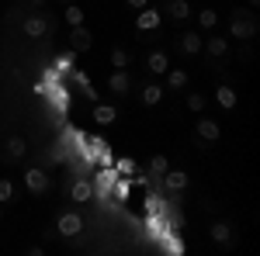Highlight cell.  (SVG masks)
I'll list each match as a JSON object with an SVG mask.
<instances>
[{
  "mask_svg": "<svg viewBox=\"0 0 260 256\" xmlns=\"http://www.w3.org/2000/svg\"><path fill=\"white\" fill-rule=\"evenodd\" d=\"M260 35V18L253 7H236L229 14V39H243V42H253Z\"/></svg>",
  "mask_w": 260,
  "mask_h": 256,
  "instance_id": "1",
  "label": "cell"
},
{
  "mask_svg": "<svg viewBox=\"0 0 260 256\" xmlns=\"http://www.w3.org/2000/svg\"><path fill=\"white\" fill-rule=\"evenodd\" d=\"M52 28H56L52 14H49V11H39V7H31V11L21 18L24 39H45V35H52Z\"/></svg>",
  "mask_w": 260,
  "mask_h": 256,
  "instance_id": "2",
  "label": "cell"
},
{
  "mask_svg": "<svg viewBox=\"0 0 260 256\" xmlns=\"http://www.w3.org/2000/svg\"><path fill=\"white\" fill-rule=\"evenodd\" d=\"M222 138V125L215 118H205V115H198V121H194V128H191V142L198 145V149H212L215 142Z\"/></svg>",
  "mask_w": 260,
  "mask_h": 256,
  "instance_id": "3",
  "label": "cell"
},
{
  "mask_svg": "<svg viewBox=\"0 0 260 256\" xmlns=\"http://www.w3.org/2000/svg\"><path fill=\"white\" fill-rule=\"evenodd\" d=\"M83 232V215L77 208H62L56 215V236L59 239H77Z\"/></svg>",
  "mask_w": 260,
  "mask_h": 256,
  "instance_id": "4",
  "label": "cell"
},
{
  "mask_svg": "<svg viewBox=\"0 0 260 256\" xmlns=\"http://www.w3.org/2000/svg\"><path fill=\"white\" fill-rule=\"evenodd\" d=\"M49 187H52V177H49L42 166H28V170H24V191L31 197H45Z\"/></svg>",
  "mask_w": 260,
  "mask_h": 256,
  "instance_id": "5",
  "label": "cell"
},
{
  "mask_svg": "<svg viewBox=\"0 0 260 256\" xmlns=\"http://www.w3.org/2000/svg\"><path fill=\"white\" fill-rule=\"evenodd\" d=\"M163 28V14H160V7H142V11H136V31L139 35H149V31H160Z\"/></svg>",
  "mask_w": 260,
  "mask_h": 256,
  "instance_id": "6",
  "label": "cell"
},
{
  "mask_svg": "<svg viewBox=\"0 0 260 256\" xmlns=\"http://www.w3.org/2000/svg\"><path fill=\"white\" fill-rule=\"evenodd\" d=\"M201 45H205V35L201 31H180L177 39H174V49H177L180 56H201Z\"/></svg>",
  "mask_w": 260,
  "mask_h": 256,
  "instance_id": "7",
  "label": "cell"
},
{
  "mask_svg": "<svg viewBox=\"0 0 260 256\" xmlns=\"http://www.w3.org/2000/svg\"><path fill=\"white\" fill-rule=\"evenodd\" d=\"M62 191H66V197H73V204H87V201L94 197V184L87 177H70Z\"/></svg>",
  "mask_w": 260,
  "mask_h": 256,
  "instance_id": "8",
  "label": "cell"
},
{
  "mask_svg": "<svg viewBox=\"0 0 260 256\" xmlns=\"http://www.w3.org/2000/svg\"><path fill=\"white\" fill-rule=\"evenodd\" d=\"M90 49H94V31H90L87 24L70 28V52H73V56H83V52H90Z\"/></svg>",
  "mask_w": 260,
  "mask_h": 256,
  "instance_id": "9",
  "label": "cell"
},
{
  "mask_svg": "<svg viewBox=\"0 0 260 256\" xmlns=\"http://www.w3.org/2000/svg\"><path fill=\"white\" fill-rule=\"evenodd\" d=\"M28 156V142H24V135H7L4 138V153H0V159L4 163H21V159Z\"/></svg>",
  "mask_w": 260,
  "mask_h": 256,
  "instance_id": "10",
  "label": "cell"
},
{
  "mask_svg": "<svg viewBox=\"0 0 260 256\" xmlns=\"http://www.w3.org/2000/svg\"><path fill=\"white\" fill-rule=\"evenodd\" d=\"M160 14H163V18H170L174 24H184V21L194 14V7H191L187 0H163V4H160Z\"/></svg>",
  "mask_w": 260,
  "mask_h": 256,
  "instance_id": "11",
  "label": "cell"
},
{
  "mask_svg": "<svg viewBox=\"0 0 260 256\" xmlns=\"http://www.w3.org/2000/svg\"><path fill=\"white\" fill-rule=\"evenodd\" d=\"M208 239H212L219 249H233V242H236V239H233V225H229L225 218H215V222L208 225Z\"/></svg>",
  "mask_w": 260,
  "mask_h": 256,
  "instance_id": "12",
  "label": "cell"
},
{
  "mask_svg": "<svg viewBox=\"0 0 260 256\" xmlns=\"http://www.w3.org/2000/svg\"><path fill=\"white\" fill-rule=\"evenodd\" d=\"M136 87V80L128 69H111V77H108V90L115 94V97H128V90Z\"/></svg>",
  "mask_w": 260,
  "mask_h": 256,
  "instance_id": "13",
  "label": "cell"
},
{
  "mask_svg": "<svg viewBox=\"0 0 260 256\" xmlns=\"http://www.w3.org/2000/svg\"><path fill=\"white\" fill-rule=\"evenodd\" d=\"M201 52L208 56V62L212 59H225V56H229V35H215V31H212V39H205Z\"/></svg>",
  "mask_w": 260,
  "mask_h": 256,
  "instance_id": "14",
  "label": "cell"
},
{
  "mask_svg": "<svg viewBox=\"0 0 260 256\" xmlns=\"http://www.w3.org/2000/svg\"><path fill=\"white\" fill-rule=\"evenodd\" d=\"M160 184L167 187V191L180 194V191H187V187H191V177H187V170H167V173L160 177Z\"/></svg>",
  "mask_w": 260,
  "mask_h": 256,
  "instance_id": "15",
  "label": "cell"
},
{
  "mask_svg": "<svg viewBox=\"0 0 260 256\" xmlns=\"http://www.w3.org/2000/svg\"><path fill=\"white\" fill-rule=\"evenodd\" d=\"M212 97H215V104H219L222 111H236V104H240V94H236V87H229V83H219Z\"/></svg>",
  "mask_w": 260,
  "mask_h": 256,
  "instance_id": "16",
  "label": "cell"
},
{
  "mask_svg": "<svg viewBox=\"0 0 260 256\" xmlns=\"http://www.w3.org/2000/svg\"><path fill=\"white\" fill-rule=\"evenodd\" d=\"M163 97H167V87H163V83H146L139 90L142 107H156V104H163Z\"/></svg>",
  "mask_w": 260,
  "mask_h": 256,
  "instance_id": "17",
  "label": "cell"
},
{
  "mask_svg": "<svg viewBox=\"0 0 260 256\" xmlns=\"http://www.w3.org/2000/svg\"><path fill=\"white\" fill-rule=\"evenodd\" d=\"M170 69V56L163 52V49H153L149 56H146V73H153V77H163Z\"/></svg>",
  "mask_w": 260,
  "mask_h": 256,
  "instance_id": "18",
  "label": "cell"
},
{
  "mask_svg": "<svg viewBox=\"0 0 260 256\" xmlns=\"http://www.w3.org/2000/svg\"><path fill=\"white\" fill-rule=\"evenodd\" d=\"M163 77H167V90H184V87L191 83V73H187V69H180V66H170Z\"/></svg>",
  "mask_w": 260,
  "mask_h": 256,
  "instance_id": "19",
  "label": "cell"
},
{
  "mask_svg": "<svg viewBox=\"0 0 260 256\" xmlns=\"http://www.w3.org/2000/svg\"><path fill=\"white\" fill-rule=\"evenodd\" d=\"M94 121H98V125H115V121H118V107L108 104V100H98V104H94Z\"/></svg>",
  "mask_w": 260,
  "mask_h": 256,
  "instance_id": "20",
  "label": "cell"
},
{
  "mask_svg": "<svg viewBox=\"0 0 260 256\" xmlns=\"http://www.w3.org/2000/svg\"><path fill=\"white\" fill-rule=\"evenodd\" d=\"M115 177H118V173H115V166H104V170L98 173V180H94V197H101V201H104V194L111 191Z\"/></svg>",
  "mask_w": 260,
  "mask_h": 256,
  "instance_id": "21",
  "label": "cell"
},
{
  "mask_svg": "<svg viewBox=\"0 0 260 256\" xmlns=\"http://www.w3.org/2000/svg\"><path fill=\"white\" fill-rule=\"evenodd\" d=\"M62 21H66L70 28H77V24H83V21H87V11H83V7H77V0H73V4H62Z\"/></svg>",
  "mask_w": 260,
  "mask_h": 256,
  "instance_id": "22",
  "label": "cell"
},
{
  "mask_svg": "<svg viewBox=\"0 0 260 256\" xmlns=\"http://www.w3.org/2000/svg\"><path fill=\"white\" fill-rule=\"evenodd\" d=\"M108 62H111V69H128V66H132V52L121 49V45H115L111 56H108Z\"/></svg>",
  "mask_w": 260,
  "mask_h": 256,
  "instance_id": "23",
  "label": "cell"
},
{
  "mask_svg": "<svg viewBox=\"0 0 260 256\" xmlns=\"http://www.w3.org/2000/svg\"><path fill=\"white\" fill-rule=\"evenodd\" d=\"M198 28L201 31H215L219 28V11H212V7L198 11Z\"/></svg>",
  "mask_w": 260,
  "mask_h": 256,
  "instance_id": "24",
  "label": "cell"
},
{
  "mask_svg": "<svg viewBox=\"0 0 260 256\" xmlns=\"http://www.w3.org/2000/svg\"><path fill=\"white\" fill-rule=\"evenodd\" d=\"M167 170H170V159L163 156V153H156V156L149 159V173H146V177H149V180H156V177H163Z\"/></svg>",
  "mask_w": 260,
  "mask_h": 256,
  "instance_id": "25",
  "label": "cell"
},
{
  "mask_svg": "<svg viewBox=\"0 0 260 256\" xmlns=\"http://www.w3.org/2000/svg\"><path fill=\"white\" fill-rule=\"evenodd\" d=\"M111 166H115V173H118V177H132V173H139V166H136V159H132V156L115 159Z\"/></svg>",
  "mask_w": 260,
  "mask_h": 256,
  "instance_id": "26",
  "label": "cell"
},
{
  "mask_svg": "<svg viewBox=\"0 0 260 256\" xmlns=\"http://www.w3.org/2000/svg\"><path fill=\"white\" fill-rule=\"evenodd\" d=\"M184 107L194 111V115H201V111L208 107V94H187V97H184Z\"/></svg>",
  "mask_w": 260,
  "mask_h": 256,
  "instance_id": "27",
  "label": "cell"
},
{
  "mask_svg": "<svg viewBox=\"0 0 260 256\" xmlns=\"http://www.w3.org/2000/svg\"><path fill=\"white\" fill-rule=\"evenodd\" d=\"M111 194H115V201H125V197L132 194V180L115 177V184H111Z\"/></svg>",
  "mask_w": 260,
  "mask_h": 256,
  "instance_id": "28",
  "label": "cell"
},
{
  "mask_svg": "<svg viewBox=\"0 0 260 256\" xmlns=\"http://www.w3.org/2000/svg\"><path fill=\"white\" fill-rule=\"evenodd\" d=\"M11 201H14V180L0 177V204H11Z\"/></svg>",
  "mask_w": 260,
  "mask_h": 256,
  "instance_id": "29",
  "label": "cell"
},
{
  "mask_svg": "<svg viewBox=\"0 0 260 256\" xmlns=\"http://www.w3.org/2000/svg\"><path fill=\"white\" fill-rule=\"evenodd\" d=\"M201 208H205V211H219V201H212V197H205V201H201Z\"/></svg>",
  "mask_w": 260,
  "mask_h": 256,
  "instance_id": "30",
  "label": "cell"
},
{
  "mask_svg": "<svg viewBox=\"0 0 260 256\" xmlns=\"http://www.w3.org/2000/svg\"><path fill=\"white\" fill-rule=\"evenodd\" d=\"M125 4H128L132 11H142V7H149V0H125Z\"/></svg>",
  "mask_w": 260,
  "mask_h": 256,
  "instance_id": "31",
  "label": "cell"
},
{
  "mask_svg": "<svg viewBox=\"0 0 260 256\" xmlns=\"http://www.w3.org/2000/svg\"><path fill=\"white\" fill-rule=\"evenodd\" d=\"M21 7H45V0H18Z\"/></svg>",
  "mask_w": 260,
  "mask_h": 256,
  "instance_id": "32",
  "label": "cell"
},
{
  "mask_svg": "<svg viewBox=\"0 0 260 256\" xmlns=\"http://www.w3.org/2000/svg\"><path fill=\"white\" fill-rule=\"evenodd\" d=\"M246 4H250V7H253V11H257V7H260V0H246Z\"/></svg>",
  "mask_w": 260,
  "mask_h": 256,
  "instance_id": "33",
  "label": "cell"
},
{
  "mask_svg": "<svg viewBox=\"0 0 260 256\" xmlns=\"http://www.w3.org/2000/svg\"><path fill=\"white\" fill-rule=\"evenodd\" d=\"M0 222H4V204H0Z\"/></svg>",
  "mask_w": 260,
  "mask_h": 256,
  "instance_id": "34",
  "label": "cell"
},
{
  "mask_svg": "<svg viewBox=\"0 0 260 256\" xmlns=\"http://www.w3.org/2000/svg\"><path fill=\"white\" fill-rule=\"evenodd\" d=\"M59 4H73V0H59Z\"/></svg>",
  "mask_w": 260,
  "mask_h": 256,
  "instance_id": "35",
  "label": "cell"
}]
</instances>
